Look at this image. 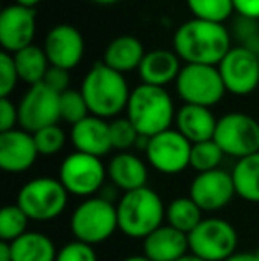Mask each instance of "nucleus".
<instances>
[{
  "instance_id": "f257e3e1",
  "label": "nucleus",
  "mask_w": 259,
  "mask_h": 261,
  "mask_svg": "<svg viewBox=\"0 0 259 261\" xmlns=\"http://www.w3.org/2000/svg\"><path fill=\"white\" fill-rule=\"evenodd\" d=\"M231 48V36L224 23L192 18L174 32V52L185 64L218 66Z\"/></svg>"
},
{
  "instance_id": "f03ea898",
  "label": "nucleus",
  "mask_w": 259,
  "mask_h": 261,
  "mask_svg": "<svg viewBox=\"0 0 259 261\" xmlns=\"http://www.w3.org/2000/svg\"><path fill=\"white\" fill-rule=\"evenodd\" d=\"M91 116L108 119L126 110L130 100V87L125 75L108 68L105 62H96L83 76L80 86Z\"/></svg>"
},
{
  "instance_id": "7ed1b4c3",
  "label": "nucleus",
  "mask_w": 259,
  "mask_h": 261,
  "mask_svg": "<svg viewBox=\"0 0 259 261\" xmlns=\"http://www.w3.org/2000/svg\"><path fill=\"white\" fill-rule=\"evenodd\" d=\"M165 208L160 194L149 187L121 194L116 203L119 231L133 240H144L163 226Z\"/></svg>"
},
{
  "instance_id": "20e7f679",
  "label": "nucleus",
  "mask_w": 259,
  "mask_h": 261,
  "mask_svg": "<svg viewBox=\"0 0 259 261\" xmlns=\"http://www.w3.org/2000/svg\"><path fill=\"white\" fill-rule=\"evenodd\" d=\"M176 112L174 101L165 87L148 84H140L131 91L126 107V117L144 137H155L169 130L176 119Z\"/></svg>"
},
{
  "instance_id": "39448f33",
  "label": "nucleus",
  "mask_w": 259,
  "mask_h": 261,
  "mask_svg": "<svg viewBox=\"0 0 259 261\" xmlns=\"http://www.w3.org/2000/svg\"><path fill=\"white\" fill-rule=\"evenodd\" d=\"M69 229L75 240L89 244L93 247L103 244L116 231H119L116 203H110L101 196L83 199L73 210Z\"/></svg>"
},
{
  "instance_id": "423d86ee",
  "label": "nucleus",
  "mask_w": 259,
  "mask_h": 261,
  "mask_svg": "<svg viewBox=\"0 0 259 261\" xmlns=\"http://www.w3.org/2000/svg\"><path fill=\"white\" fill-rule=\"evenodd\" d=\"M68 199L69 194L59 178L39 176L21 185L16 204L34 222H52L64 213Z\"/></svg>"
},
{
  "instance_id": "0eeeda50",
  "label": "nucleus",
  "mask_w": 259,
  "mask_h": 261,
  "mask_svg": "<svg viewBox=\"0 0 259 261\" xmlns=\"http://www.w3.org/2000/svg\"><path fill=\"white\" fill-rule=\"evenodd\" d=\"M188 237L190 254L203 261H225L236 254L238 231L220 217H204Z\"/></svg>"
},
{
  "instance_id": "6e6552de",
  "label": "nucleus",
  "mask_w": 259,
  "mask_h": 261,
  "mask_svg": "<svg viewBox=\"0 0 259 261\" xmlns=\"http://www.w3.org/2000/svg\"><path fill=\"white\" fill-rule=\"evenodd\" d=\"M107 179V165L98 156L73 151L61 162L59 181L64 185L69 196L85 199L98 196L103 190Z\"/></svg>"
},
{
  "instance_id": "1a4fd4ad",
  "label": "nucleus",
  "mask_w": 259,
  "mask_h": 261,
  "mask_svg": "<svg viewBox=\"0 0 259 261\" xmlns=\"http://www.w3.org/2000/svg\"><path fill=\"white\" fill-rule=\"evenodd\" d=\"M176 93L187 105L215 107L227 93L217 66L185 64L178 75Z\"/></svg>"
},
{
  "instance_id": "9d476101",
  "label": "nucleus",
  "mask_w": 259,
  "mask_h": 261,
  "mask_svg": "<svg viewBox=\"0 0 259 261\" xmlns=\"http://www.w3.org/2000/svg\"><path fill=\"white\" fill-rule=\"evenodd\" d=\"M213 141L224 155L245 158L259 151V121L243 112H229L218 117Z\"/></svg>"
},
{
  "instance_id": "9b49d317",
  "label": "nucleus",
  "mask_w": 259,
  "mask_h": 261,
  "mask_svg": "<svg viewBox=\"0 0 259 261\" xmlns=\"http://www.w3.org/2000/svg\"><path fill=\"white\" fill-rule=\"evenodd\" d=\"M192 142L185 139L176 128L149 137L146 149V160L155 171L167 176H174L190 167Z\"/></svg>"
},
{
  "instance_id": "f8f14e48",
  "label": "nucleus",
  "mask_w": 259,
  "mask_h": 261,
  "mask_svg": "<svg viewBox=\"0 0 259 261\" xmlns=\"http://www.w3.org/2000/svg\"><path fill=\"white\" fill-rule=\"evenodd\" d=\"M59 101L61 94L43 82L31 86L18 103L20 128L28 134H36L43 128L57 124V121L61 119Z\"/></svg>"
},
{
  "instance_id": "ddd939ff",
  "label": "nucleus",
  "mask_w": 259,
  "mask_h": 261,
  "mask_svg": "<svg viewBox=\"0 0 259 261\" xmlns=\"http://www.w3.org/2000/svg\"><path fill=\"white\" fill-rule=\"evenodd\" d=\"M225 91L236 96H247L259 86V57L245 46H233L217 66Z\"/></svg>"
},
{
  "instance_id": "4468645a",
  "label": "nucleus",
  "mask_w": 259,
  "mask_h": 261,
  "mask_svg": "<svg viewBox=\"0 0 259 261\" xmlns=\"http://www.w3.org/2000/svg\"><path fill=\"white\" fill-rule=\"evenodd\" d=\"M188 196L203 212H218L229 206L236 196L233 174L224 169L199 172L190 183Z\"/></svg>"
},
{
  "instance_id": "2eb2a0df",
  "label": "nucleus",
  "mask_w": 259,
  "mask_h": 261,
  "mask_svg": "<svg viewBox=\"0 0 259 261\" xmlns=\"http://www.w3.org/2000/svg\"><path fill=\"white\" fill-rule=\"evenodd\" d=\"M36 36V11L31 7L11 6L0 13V45L4 52L16 54L32 45Z\"/></svg>"
},
{
  "instance_id": "dca6fc26",
  "label": "nucleus",
  "mask_w": 259,
  "mask_h": 261,
  "mask_svg": "<svg viewBox=\"0 0 259 261\" xmlns=\"http://www.w3.org/2000/svg\"><path fill=\"white\" fill-rule=\"evenodd\" d=\"M43 50L48 57L50 66H57L69 71L80 64L85 43L78 29L69 23H61L48 31Z\"/></svg>"
},
{
  "instance_id": "f3484780",
  "label": "nucleus",
  "mask_w": 259,
  "mask_h": 261,
  "mask_svg": "<svg viewBox=\"0 0 259 261\" xmlns=\"http://www.w3.org/2000/svg\"><path fill=\"white\" fill-rule=\"evenodd\" d=\"M39 156L34 135L21 128L0 134V169L20 174L32 169Z\"/></svg>"
},
{
  "instance_id": "a211bd4d",
  "label": "nucleus",
  "mask_w": 259,
  "mask_h": 261,
  "mask_svg": "<svg viewBox=\"0 0 259 261\" xmlns=\"http://www.w3.org/2000/svg\"><path fill=\"white\" fill-rule=\"evenodd\" d=\"M71 142L75 151L93 156H105L112 151L110 123L96 116H87L83 121L71 126Z\"/></svg>"
},
{
  "instance_id": "6ab92c4d",
  "label": "nucleus",
  "mask_w": 259,
  "mask_h": 261,
  "mask_svg": "<svg viewBox=\"0 0 259 261\" xmlns=\"http://www.w3.org/2000/svg\"><path fill=\"white\" fill-rule=\"evenodd\" d=\"M107 174L108 181L123 194L144 189L149 179L148 164L131 151H123L112 156L107 165Z\"/></svg>"
},
{
  "instance_id": "aec40b11",
  "label": "nucleus",
  "mask_w": 259,
  "mask_h": 261,
  "mask_svg": "<svg viewBox=\"0 0 259 261\" xmlns=\"http://www.w3.org/2000/svg\"><path fill=\"white\" fill-rule=\"evenodd\" d=\"M188 252V237L167 224L142 240V254L151 261H178Z\"/></svg>"
},
{
  "instance_id": "412c9836",
  "label": "nucleus",
  "mask_w": 259,
  "mask_h": 261,
  "mask_svg": "<svg viewBox=\"0 0 259 261\" xmlns=\"http://www.w3.org/2000/svg\"><path fill=\"white\" fill-rule=\"evenodd\" d=\"M181 59L174 50L156 48L151 52H146L138 66V76L142 84L155 87H165L167 84L176 82L178 75L181 71Z\"/></svg>"
},
{
  "instance_id": "4be33fe9",
  "label": "nucleus",
  "mask_w": 259,
  "mask_h": 261,
  "mask_svg": "<svg viewBox=\"0 0 259 261\" xmlns=\"http://www.w3.org/2000/svg\"><path fill=\"white\" fill-rule=\"evenodd\" d=\"M217 123L218 119L213 116L211 109L199 107V105H187V103L178 109L176 119H174L176 130L185 139H188L192 144L211 141L215 137Z\"/></svg>"
},
{
  "instance_id": "5701e85b",
  "label": "nucleus",
  "mask_w": 259,
  "mask_h": 261,
  "mask_svg": "<svg viewBox=\"0 0 259 261\" xmlns=\"http://www.w3.org/2000/svg\"><path fill=\"white\" fill-rule=\"evenodd\" d=\"M144 55L146 50L142 46V43L135 36L125 34L118 36V38H114L108 43V46L105 48L103 62L114 71L125 75V73L138 69Z\"/></svg>"
},
{
  "instance_id": "b1692460",
  "label": "nucleus",
  "mask_w": 259,
  "mask_h": 261,
  "mask_svg": "<svg viewBox=\"0 0 259 261\" xmlns=\"http://www.w3.org/2000/svg\"><path fill=\"white\" fill-rule=\"evenodd\" d=\"M11 251L13 261H55L59 252L52 238L39 231H27L11 242Z\"/></svg>"
},
{
  "instance_id": "393cba45",
  "label": "nucleus",
  "mask_w": 259,
  "mask_h": 261,
  "mask_svg": "<svg viewBox=\"0 0 259 261\" xmlns=\"http://www.w3.org/2000/svg\"><path fill=\"white\" fill-rule=\"evenodd\" d=\"M236 196L247 203L259 204V151L240 158L231 171Z\"/></svg>"
},
{
  "instance_id": "a878e982",
  "label": "nucleus",
  "mask_w": 259,
  "mask_h": 261,
  "mask_svg": "<svg viewBox=\"0 0 259 261\" xmlns=\"http://www.w3.org/2000/svg\"><path fill=\"white\" fill-rule=\"evenodd\" d=\"M13 57L21 82H27L28 86H36V84H41L45 80V75L50 68V61L43 48L31 45L20 52L13 54Z\"/></svg>"
},
{
  "instance_id": "bb28decb",
  "label": "nucleus",
  "mask_w": 259,
  "mask_h": 261,
  "mask_svg": "<svg viewBox=\"0 0 259 261\" xmlns=\"http://www.w3.org/2000/svg\"><path fill=\"white\" fill-rule=\"evenodd\" d=\"M203 213L204 212L192 201L190 196H181V197L172 199L167 204L165 222H167V226L188 234V233H192L200 224V220L204 219Z\"/></svg>"
},
{
  "instance_id": "cd10ccee",
  "label": "nucleus",
  "mask_w": 259,
  "mask_h": 261,
  "mask_svg": "<svg viewBox=\"0 0 259 261\" xmlns=\"http://www.w3.org/2000/svg\"><path fill=\"white\" fill-rule=\"evenodd\" d=\"M31 219L18 204H7L0 210V240L14 242L28 231Z\"/></svg>"
},
{
  "instance_id": "c85d7f7f",
  "label": "nucleus",
  "mask_w": 259,
  "mask_h": 261,
  "mask_svg": "<svg viewBox=\"0 0 259 261\" xmlns=\"http://www.w3.org/2000/svg\"><path fill=\"white\" fill-rule=\"evenodd\" d=\"M190 13L197 20L224 23L235 13L233 0H187Z\"/></svg>"
},
{
  "instance_id": "c756f323",
  "label": "nucleus",
  "mask_w": 259,
  "mask_h": 261,
  "mask_svg": "<svg viewBox=\"0 0 259 261\" xmlns=\"http://www.w3.org/2000/svg\"><path fill=\"white\" fill-rule=\"evenodd\" d=\"M222 160H224V151L213 139L206 142H199V144H192L190 167L197 171V174L220 169Z\"/></svg>"
},
{
  "instance_id": "7c9ffc66",
  "label": "nucleus",
  "mask_w": 259,
  "mask_h": 261,
  "mask_svg": "<svg viewBox=\"0 0 259 261\" xmlns=\"http://www.w3.org/2000/svg\"><path fill=\"white\" fill-rule=\"evenodd\" d=\"M59 109H61V119L69 123L71 126L80 123V121H83L87 116H91L89 107L85 103V98H83L82 91H76V89H69L61 94Z\"/></svg>"
},
{
  "instance_id": "2f4dec72",
  "label": "nucleus",
  "mask_w": 259,
  "mask_h": 261,
  "mask_svg": "<svg viewBox=\"0 0 259 261\" xmlns=\"http://www.w3.org/2000/svg\"><path fill=\"white\" fill-rule=\"evenodd\" d=\"M110 137H112V148L118 149L119 153H123L135 148L140 134L131 124L128 117H116L110 123Z\"/></svg>"
},
{
  "instance_id": "473e14b6",
  "label": "nucleus",
  "mask_w": 259,
  "mask_h": 261,
  "mask_svg": "<svg viewBox=\"0 0 259 261\" xmlns=\"http://www.w3.org/2000/svg\"><path fill=\"white\" fill-rule=\"evenodd\" d=\"M32 135H34V141H36V146H38L39 155H43V156L57 155L59 151H63L64 144H66V134L59 124L46 126Z\"/></svg>"
},
{
  "instance_id": "72a5a7b5",
  "label": "nucleus",
  "mask_w": 259,
  "mask_h": 261,
  "mask_svg": "<svg viewBox=\"0 0 259 261\" xmlns=\"http://www.w3.org/2000/svg\"><path fill=\"white\" fill-rule=\"evenodd\" d=\"M20 75H18L14 57L9 52L0 54V98H9V94L14 91Z\"/></svg>"
},
{
  "instance_id": "f704fd0d",
  "label": "nucleus",
  "mask_w": 259,
  "mask_h": 261,
  "mask_svg": "<svg viewBox=\"0 0 259 261\" xmlns=\"http://www.w3.org/2000/svg\"><path fill=\"white\" fill-rule=\"evenodd\" d=\"M55 261H98V254L93 245L83 244L80 240H71L59 249Z\"/></svg>"
},
{
  "instance_id": "c9c22d12",
  "label": "nucleus",
  "mask_w": 259,
  "mask_h": 261,
  "mask_svg": "<svg viewBox=\"0 0 259 261\" xmlns=\"http://www.w3.org/2000/svg\"><path fill=\"white\" fill-rule=\"evenodd\" d=\"M43 84L48 86L52 91H55L57 94H63L66 91H69V71L63 68H57V66H50Z\"/></svg>"
},
{
  "instance_id": "e433bc0d",
  "label": "nucleus",
  "mask_w": 259,
  "mask_h": 261,
  "mask_svg": "<svg viewBox=\"0 0 259 261\" xmlns=\"http://www.w3.org/2000/svg\"><path fill=\"white\" fill-rule=\"evenodd\" d=\"M16 124H20L18 105H14L9 98H0V134L14 130Z\"/></svg>"
},
{
  "instance_id": "4c0bfd02",
  "label": "nucleus",
  "mask_w": 259,
  "mask_h": 261,
  "mask_svg": "<svg viewBox=\"0 0 259 261\" xmlns=\"http://www.w3.org/2000/svg\"><path fill=\"white\" fill-rule=\"evenodd\" d=\"M235 11L247 20H259V0H233Z\"/></svg>"
},
{
  "instance_id": "58836bf2",
  "label": "nucleus",
  "mask_w": 259,
  "mask_h": 261,
  "mask_svg": "<svg viewBox=\"0 0 259 261\" xmlns=\"http://www.w3.org/2000/svg\"><path fill=\"white\" fill-rule=\"evenodd\" d=\"M225 261H259V256L256 252H236Z\"/></svg>"
},
{
  "instance_id": "ea45409f",
  "label": "nucleus",
  "mask_w": 259,
  "mask_h": 261,
  "mask_svg": "<svg viewBox=\"0 0 259 261\" xmlns=\"http://www.w3.org/2000/svg\"><path fill=\"white\" fill-rule=\"evenodd\" d=\"M0 261H13V251L9 242L0 240Z\"/></svg>"
},
{
  "instance_id": "a19ab883",
  "label": "nucleus",
  "mask_w": 259,
  "mask_h": 261,
  "mask_svg": "<svg viewBox=\"0 0 259 261\" xmlns=\"http://www.w3.org/2000/svg\"><path fill=\"white\" fill-rule=\"evenodd\" d=\"M41 2V0H16L18 6H23V7H31V9H34L38 4Z\"/></svg>"
},
{
  "instance_id": "79ce46f5",
  "label": "nucleus",
  "mask_w": 259,
  "mask_h": 261,
  "mask_svg": "<svg viewBox=\"0 0 259 261\" xmlns=\"http://www.w3.org/2000/svg\"><path fill=\"white\" fill-rule=\"evenodd\" d=\"M121 261H151V259H148L144 254H131V256H126V258H123Z\"/></svg>"
},
{
  "instance_id": "37998d69",
  "label": "nucleus",
  "mask_w": 259,
  "mask_h": 261,
  "mask_svg": "<svg viewBox=\"0 0 259 261\" xmlns=\"http://www.w3.org/2000/svg\"><path fill=\"white\" fill-rule=\"evenodd\" d=\"M96 4H101V6H112V4H118L119 0H93Z\"/></svg>"
},
{
  "instance_id": "c03bdc74",
  "label": "nucleus",
  "mask_w": 259,
  "mask_h": 261,
  "mask_svg": "<svg viewBox=\"0 0 259 261\" xmlns=\"http://www.w3.org/2000/svg\"><path fill=\"white\" fill-rule=\"evenodd\" d=\"M178 261H203V259H199L197 256H194V254H190V252H188L187 256H183V258L178 259Z\"/></svg>"
},
{
  "instance_id": "a18cd8bd",
  "label": "nucleus",
  "mask_w": 259,
  "mask_h": 261,
  "mask_svg": "<svg viewBox=\"0 0 259 261\" xmlns=\"http://www.w3.org/2000/svg\"><path fill=\"white\" fill-rule=\"evenodd\" d=\"M256 254H257V256H259V249H257V251H256Z\"/></svg>"
}]
</instances>
